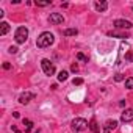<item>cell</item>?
<instances>
[{
    "label": "cell",
    "mask_w": 133,
    "mask_h": 133,
    "mask_svg": "<svg viewBox=\"0 0 133 133\" xmlns=\"http://www.w3.org/2000/svg\"><path fill=\"white\" fill-rule=\"evenodd\" d=\"M114 27L122 28V30H128V28H131V22L124 21V19H117V21H114Z\"/></svg>",
    "instance_id": "8992f818"
},
{
    "label": "cell",
    "mask_w": 133,
    "mask_h": 133,
    "mask_svg": "<svg viewBox=\"0 0 133 133\" xmlns=\"http://www.w3.org/2000/svg\"><path fill=\"white\" fill-rule=\"evenodd\" d=\"M72 83H74L75 86H80V85H83V78H80V77H78V78H74Z\"/></svg>",
    "instance_id": "ffe728a7"
},
{
    "label": "cell",
    "mask_w": 133,
    "mask_h": 133,
    "mask_svg": "<svg viewBox=\"0 0 133 133\" xmlns=\"http://www.w3.org/2000/svg\"><path fill=\"white\" fill-rule=\"evenodd\" d=\"M94 6H96V10H97V11H107L108 3H107V2H97Z\"/></svg>",
    "instance_id": "8fae6325"
},
{
    "label": "cell",
    "mask_w": 133,
    "mask_h": 133,
    "mask_svg": "<svg viewBox=\"0 0 133 133\" xmlns=\"http://www.w3.org/2000/svg\"><path fill=\"white\" fill-rule=\"evenodd\" d=\"M10 31V24L8 22H2V24H0V35H6Z\"/></svg>",
    "instance_id": "30bf717a"
},
{
    "label": "cell",
    "mask_w": 133,
    "mask_h": 133,
    "mask_svg": "<svg viewBox=\"0 0 133 133\" xmlns=\"http://www.w3.org/2000/svg\"><path fill=\"white\" fill-rule=\"evenodd\" d=\"M117 127V121H107L105 122V125H103V133H111L114 128Z\"/></svg>",
    "instance_id": "ba28073f"
},
{
    "label": "cell",
    "mask_w": 133,
    "mask_h": 133,
    "mask_svg": "<svg viewBox=\"0 0 133 133\" xmlns=\"http://www.w3.org/2000/svg\"><path fill=\"white\" fill-rule=\"evenodd\" d=\"M33 99H35V94H33V92H24V94H21L19 102H21L22 105H27V103H30Z\"/></svg>",
    "instance_id": "52a82bcc"
},
{
    "label": "cell",
    "mask_w": 133,
    "mask_h": 133,
    "mask_svg": "<svg viewBox=\"0 0 133 133\" xmlns=\"http://www.w3.org/2000/svg\"><path fill=\"white\" fill-rule=\"evenodd\" d=\"M49 22L53 24V25H58V24H63V22H64V17H63L59 13H52V14L49 16Z\"/></svg>",
    "instance_id": "5b68a950"
},
{
    "label": "cell",
    "mask_w": 133,
    "mask_h": 133,
    "mask_svg": "<svg viewBox=\"0 0 133 133\" xmlns=\"http://www.w3.org/2000/svg\"><path fill=\"white\" fill-rule=\"evenodd\" d=\"M17 50H19L17 47H10V50H8V52H10V53H17Z\"/></svg>",
    "instance_id": "cb8c5ba5"
},
{
    "label": "cell",
    "mask_w": 133,
    "mask_h": 133,
    "mask_svg": "<svg viewBox=\"0 0 133 133\" xmlns=\"http://www.w3.org/2000/svg\"><path fill=\"white\" fill-rule=\"evenodd\" d=\"M41 68H42L44 74L49 75V77L55 74V66H53V63H52L50 59H47V58H44V59L41 61Z\"/></svg>",
    "instance_id": "277c9868"
},
{
    "label": "cell",
    "mask_w": 133,
    "mask_h": 133,
    "mask_svg": "<svg viewBox=\"0 0 133 133\" xmlns=\"http://www.w3.org/2000/svg\"><path fill=\"white\" fill-rule=\"evenodd\" d=\"M114 80H116V82H122V80H124V75H122V74H117V75L114 77Z\"/></svg>",
    "instance_id": "603a6c76"
},
{
    "label": "cell",
    "mask_w": 133,
    "mask_h": 133,
    "mask_svg": "<svg viewBox=\"0 0 133 133\" xmlns=\"http://www.w3.org/2000/svg\"><path fill=\"white\" fill-rule=\"evenodd\" d=\"M10 68H11V64H10V63H3V69H6V71H8Z\"/></svg>",
    "instance_id": "484cf974"
},
{
    "label": "cell",
    "mask_w": 133,
    "mask_h": 133,
    "mask_svg": "<svg viewBox=\"0 0 133 133\" xmlns=\"http://www.w3.org/2000/svg\"><path fill=\"white\" fill-rule=\"evenodd\" d=\"M71 127H72L74 131H85V130L89 127V124H88V121L83 119V117H75V119L72 121Z\"/></svg>",
    "instance_id": "7a4b0ae2"
},
{
    "label": "cell",
    "mask_w": 133,
    "mask_h": 133,
    "mask_svg": "<svg viewBox=\"0 0 133 133\" xmlns=\"http://www.w3.org/2000/svg\"><path fill=\"white\" fill-rule=\"evenodd\" d=\"M125 88L127 89H133V78H127L125 80Z\"/></svg>",
    "instance_id": "d6986e66"
},
{
    "label": "cell",
    "mask_w": 133,
    "mask_h": 133,
    "mask_svg": "<svg viewBox=\"0 0 133 133\" xmlns=\"http://www.w3.org/2000/svg\"><path fill=\"white\" fill-rule=\"evenodd\" d=\"M125 61H130V63L133 61V49H131V50H128V52L125 53Z\"/></svg>",
    "instance_id": "ac0fdd59"
},
{
    "label": "cell",
    "mask_w": 133,
    "mask_h": 133,
    "mask_svg": "<svg viewBox=\"0 0 133 133\" xmlns=\"http://www.w3.org/2000/svg\"><path fill=\"white\" fill-rule=\"evenodd\" d=\"M89 128L92 130V133H99V127H97V122H96L94 119L89 122Z\"/></svg>",
    "instance_id": "2e32d148"
},
{
    "label": "cell",
    "mask_w": 133,
    "mask_h": 133,
    "mask_svg": "<svg viewBox=\"0 0 133 133\" xmlns=\"http://www.w3.org/2000/svg\"><path fill=\"white\" fill-rule=\"evenodd\" d=\"M11 130H13L14 133H21V130H19V128H17L16 125H11Z\"/></svg>",
    "instance_id": "d4e9b609"
},
{
    "label": "cell",
    "mask_w": 133,
    "mask_h": 133,
    "mask_svg": "<svg viewBox=\"0 0 133 133\" xmlns=\"http://www.w3.org/2000/svg\"><path fill=\"white\" fill-rule=\"evenodd\" d=\"M55 41V36L50 33V31H44L39 35V38L36 39V45L39 49H45V47H50Z\"/></svg>",
    "instance_id": "6da1fadb"
},
{
    "label": "cell",
    "mask_w": 133,
    "mask_h": 133,
    "mask_svg": "<svg viewBox=\"0 0 133 133\" xmlns=\"http://www.w3.org/2000/svg\"><path fill=\"white\" fill-rule=\"evenodd\" d=\"M71 71H72V72H78V66H77V63H74V64L71 66Z\"/></svg>",
    "instance_id": "7402d4cb"
},
{
    "label": "cell",
    "mask_w": 133,
    "mask_h": 133,
    "mask_svg": "<svg viewBox=\"0 0 133 133\" xmlns=\"http://www.w3.org/2000/svg\"><path fill=\"white\" fill-rule=\"evenodd\" d=\"M14 39H16L17 44H24L28 39V30L25 27H19L16 30V33H14Z\"/></svg>",
    "instance_id": "3957f363"
},
{
    "label": "cell",
    "mask_w": 133,
    "mask_h": 133,
    "mask_svg": "<svg viewBox=\"0 0 133 133\" xmlns=\"http://www.w3.org/2000/svg\"><path fill=\"white\" fill-rule=\"evenodd\" d=\"M108 35H110V36H114V38H121V39H127V38H128V35H127V33H116V31H110Z\"/></svg>",
    "instance_id": "4fadbf2b"
},
{
    "label": "cell",
    "mask_w": 133,
    "mask_h": 133,
    "mask_svg": "<svg viewBox=\"0 0 133 133\" xmlns=\"http://www.w3.org/2000/svg\"><path fill=\"white\" fill-rule=\"evenodd\" d=\"M77 58H78L80 61H83V63H88V61H89V58H88L86 55H83V53H80V52L77 53Z\"/></svg>",
    "instance_id": "e0dca14e"
},
{
    "label": "cell",
    "mask_w": 133,
    "mask_h": 133,
    "mask_svg": "<svg viewBox=\"0 0 133 133\" xmlns=\"http://www.w3.org/2000/svg\"><path fill=\"white\" fill-rule=\"evenodd\" d=\"M63 35L64 36H75V35H78V30L77 28H68V30L63 31Z\"/></svg>",
    "instance_id": "7c38bea8"
},
{
    "label": "cell",
    "mask_w": 133,
    "mask_h": 133,
    "mask_svg": "<svg viewBox=\"0 0 133 133\" xmlns=\"http://www.w3.org/2000/svg\"><path fill=\"white\" fill-rule=\"evenodd\" d=\"M22 124L25 125V131H27V133H28V131L33 128V122H31L30 119H24V121H22Z\"/></svg>",
    "instance_id": "5bb4252c"
},
{
    "label": "cell",
    "mask_w": 133,
    "mask_h": 133,
    "mask_svg": "<svg viewBox=\"0 0 133 133\" xmlns=\"http://www.w3.org/2000/svg\"><path fill=\"white\" fill-rule=\"evenodd\" d=\"M35 5L36 6H47V5H50V2H35Z\"/></svg>",
    "instance_id": "44dd1931"
},
{
    "label": "cell",
    "mask_w": 133,
    "mask_h": 133,
    "mask_svg": "<svg viewBox=\"0 0 133 133\" xmlns=\"http://www.w3.org/2000/svg\"><path fill=\"white\" fill-rule=\"evenodd\" d=\"M121 121H122V122H130V121H133V108L125 110V111L121 114Z\"/></svg>",
    "instance_id": "9c48e42d"
},
{
    "label": "cell",
    "mask_w": 133,
    "mask_h": 133,
    "mask_svg": "<svg viewBox=\"0 0 133 133\" xmlns=\"http://www.w3.org/2000/svg\"><path fill=\"white\" fill-rule=\"evenodd\" d=\"M68 75H69L68 71H61V72L58 74V80H59V82H66V80H68Z\"/></svg>",
    "instance_id": "9a60e30c"
}]
</instances>
